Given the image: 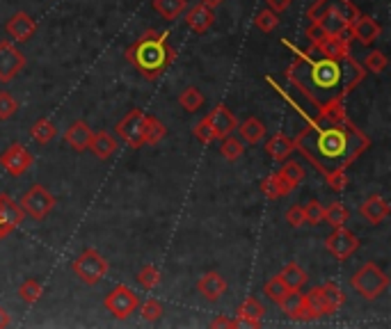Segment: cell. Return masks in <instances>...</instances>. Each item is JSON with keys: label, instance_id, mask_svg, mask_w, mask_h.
<instances>
[{"label": "cell", "instance_id": "43", "mask_svg": "<svg viewBox=\"0 0 391 329\" xmlns=\"http://www.w3.org/2000/svg\"><path fill=\"white\" fill-rule=\"evenodd\" d=\"M19 112V103L10 91H0V122H7Z\"/></svg>", "mask_w": 391, "mask_h": 329}, {"label": "cell", "instance_id": "10", "mask_svg": "<svg viewBox=\"0 0 391 329\" xmlns=\"http://www.w3.org/2000/svg\"><path fill=\"white\" fill-rule=\"evenodd\" d=\"M144 119H147V115L135 108L122 119L120 124H117V135L124 137L131 149H140V146H144Z\"/></svg>", "mask_w": 391, "mask_h": 329}, {"label": "cell", "instance_id": "16", "mask_svg": "<svg viewBox=\"0 0 391 329\" xmlns=\"http://www.w3.org/2000/svg\"><path fill=\"white\" fill-rule=\"evenodd\" d=\"M213 23H215V12L202 3H197L195 7H190L186 12V25L197 34L208 32L213 27Z\"/></svg>", "mask_w": 391, "mask_h": 329}, {"label": "cell", "instance_id": "45", "mask_svg": "<svg viewBox=\"0 0 391 329\" xmlns=\"http://www.w3.org/2000/svg\"><path fill=\"white\" fill-rule=\"evenodd\" d=\"M195 137L202 144H211L213 142V133H211V128H208V122H206V117L202 119V122H199L197 126H195Z\"/></svg>", "mask_w": 391, "mask_h": 329}, {"label": "cell", "instance_id": "32", "mask_svg": "<svg viewBox=\"0 0 391 329\" xmlns=\"http://www.w3.org/2000/svg\"><path fill=\"white\" fill-rule=\"evenodd\" d=\"M305 307L312 311L316 318H323V316H330V311H327V304H325V297H323V288L316 286L312 288L305 295Z\"/></svg>", "mask_w": 391, "mask_h": 329}, {"label": "cell", "instance_id": "29", "mask_svg": "<svg viewBox=\"0 0 391 329\" xmlns=\"http://www.w3.org/2000/svg\"><path fill=\"white\" fill-rule=\"evenodd\" d=\"M151 7L156 9V12L167 18V21H174L181 14L186 12V0H153Z\"/></svg>", "mask_w": 391, "mask_h": 329}, {"label": "cell", "instance_id": "12", "mask_svg": "<svg viewBox=\"0 0 391 329\" xmlns=\"http://www.w3.org/2000/svg\"><path fill=\"white\" fill-rule=\"evenodd\" d=\"M206 122L213 133V140H222V137L231 135L236 131V126H238V119H236V115L226 105H215L206 115Z\"/></svg>", "mask_w": 391, "mask_h": 329}, {"label": "cell", "instance_id": "2", "mask_svg": "<svg viewBox=\"0 0 391 329\" xmlns=\"http://www.w3.org/2000/svg\"><path fill=\"white\" fill-rule=\"evenodd\" d=\"M305 119L307 124L293 144L323 176L345 172L371 146L368 137L345 117L343 105L318 110Z\"/></svg>", "mask_w": 391, "mask_h": 329}, {"label": "cell", "instance_id": "48", "mask_svg": "<svg viewBox=\"0 0 391 329\" xmlns=\"http://www.w3.org/2000/svg\"><path fill=\"white\" fill-rule=\"evenodd\" d=\"M259 188L263 192V197H268V199H279L277 195V183H275V176H268V179H263L259 183Z\"/></svg>", "mask_w": 391, "mask_h": 329}, {"label": "cell", "instance_id": "21", "mask_svg": "<svg viewBox=\"0 0 391 329\" xmlns=\"http://www.w3.org/2000/svg\"><path fill=\"white\" fill-rule=\"evenodd\" d=\"M23 208L19 206V201H14L10 195H0V222L5 226H10L12 231L23 222Z\"/></svg>", "mask_w": 391, "mask_h": 329}, {"label": "cell", "instance_id": "35", "mask_svg": "<svg viewBox=\"0 0 391 329\" xmlns=\"http://www.w3.org/2000/svg\"><path fill=\"white\" fill-rule=\"evenodd\" d=\"M243 151H245V144L241 140H236V137L226 135L220 140V153H222V158H226L229 162L238 160L243 155Z\"/></svg>", "mask_w": 391, "mask_h": 329}, {"label": "cell", "instance_id": "46", "mask_svg": "<svg viewBox=\"0 0 391 329\" xmlns=\"http://www.w3.org/2000/svg\"><path fill=\"white\" fill-rule=\"evenodd\" d=\"M286 222L293 226V228L302 226L305 224V210H302V206H290L286 210Z\"/></svg>", "mask_w": 391, "mask_h": 329}, {"label": "cell", "instance_id": "26", "mask_svg": "<svg viewBox=\"0 0 391 329\" xmlns=\"http://www.w3.org/2000/svg\"><path fill=\"white\" fill-rule=\"evenodd\" d=\"M236 128H238L241 137L248 144H259L263 140V135H266V126H263L257 117H248L243 124H238Z\"/></svg>", "mask_w": 391, "mask_h": 329}, {"label": "cell", "instance_id": "17", "mask_svg": "<svg viewBox=\"0 0 391 329\" xmlns=\"http://www.w3.org/2000/svg\"><path fill=\"white\" fill-rule=\"evenodd\" d=\"M197 290H199V295H202L204 299L217 302L226 292V281H224V277H222L220 272L211 270V272H206V274H202V277H199Z\"/></svg>", "mask_w": 391, "mask_h": 329}, {"label": "cell", "instance_id": "51", "mask_svg": "<svg viewBox=\"0 0 391 329\" xmlns=\"http://www.w3.org/2000/svg\"><path fill=\"white\" fill-rule=\"evenodd\" d=\"M12 325V318H10V314H7V311L0 307V329H5V327H10Z\"/></svg>", "mask_w": 391, "mask_h": 329}, {"label": "cell", "instance_id": "1", "mask_svg": "<svg viewBox=\"0 0 391 329\" xmlns=\"http://www.w3.org/2000/svg\"><path fill=\"white\" fill-rule=\"evenodd\" d=\"M290 49L295 58L286 69V80L305 98V103H309V108L300 110L302 117L318 112V110L343 105L345 96L366 78V69L352 55L327 58L314 46L309 51H297L295 46Z\"/></svg>", "mask_w": 391, "mask_h": 329}, {"label": "cell", "instance_id": "53", "mask_svg": "<svg viewBox=\"0 0 391 329\" xmlns=\"http://www.w3.org/2000/svg\"><path fill=\"white\" fill-rule=\"evenodd\" d=\"M10 233H12V228H10V226H5L3 222H0V240H3L5 236H10Z\"/></svg>", "mask_w": 391, "mask_h": 329}, {"label": "cell", "instance_id": "34", "mask_svg": "<svg viewBox=\"0 0 391 329\" xmlns=\"http://www.w3.org/2000/svg\"><path fill=\"white\" fill-rule=\"evenodd\" d=\"M323 222H327L332 228L334 226H345V222H348V208H345L343 204H330L325 206V213H323Z\"/></svg>", "mask_w": 391, "mask_h": 329}, {"label": "cell", "instance_id": "50", "mask_svg": "<svg viewBox=\"0 0 391 329\" xmlns=\"http://www.w3.org/2000/svg\"><path fill=\"white\" fill-rule=\"evenodd\" d=\"M211 327H229V329H233V320L231 318H215L213 323H211Z\"/></svg>", "mask_w": 391, "mask_h": 329}, {"label": "cell", "instance_id": "28", "mask_svg": "<svg viewBox=\"0 0 391 329\" xmlns=\"http://www.w3.org/2000/svg\"><path fill=\"white\" fill-rule=\"evenodd\" d=\"M263 316H266V307H263L257 297H248V299H245L243 304L238 307V311H236V318L252 320V323H259V325H261Z\"/></svg>", "mask_w": 391, "mask_h": 329}, {"label": "cell", "instance_id": "41", "mask_svg": "<svg viewBox=\"0 0 391 329\" xmlns=\"http://www.w3.org/2000/svg\"><path fill=\"white\" fill-rule=\"evenodd\" d=\"M279 174H281V176H284L288 183H293L295 188H297V183L305 179V169H302V164L295 162V160H288V158H286L284 164H281Z\"/></svg>", "mask_w": 391, "mask_h": 329}, {"label": "cell", "instance_id": "15", "mask_svg": "<svg viewBox=\"0 0 391 329\" xmlns=\"http://www.w3.org/2000/svg\"><path fill=\"white\" fill-rule=\"evenodd\" d=\"M325 12H336V14H343L345 18H350V21H354V18L359 16V9L354 7L350 0H316V3L309 7L307 12V18H314L318 14H325Z\"/></svg>", "mask_w": 391, "mask_h": 329}, {"label": "cell", "instance_id": "23", "mask_svg": "<svg viewBox=\"0 0 391 329\" xmlns=\"http://www.w3.org/2000/svg\"><path fill=\"white\" fill-rule=\"evenodd\" d=\"M266 151L272 155V158L275 160H286L290 153L295 151V144H293V140H290V137H286V135H281V133H277V135H272L270 140H268V144H266Z\"/></svg>", "mask_w": 391, "mask_h": 329}, {"label": "cell", "instance_id": "31", "mask_svg": "<svg viewBox=\"0 0 391 329\" xmlns=\"http://www.w3.org/2000/svg\"><path fill=\"white\" fill-rule=\"evenodd\" d=\"M323 297H325V304H327V311H330V316L336 314L341 307H343V302H345V295H343V290L336 286L334 281H327L323 283Z\"/></svg>", "mask_w": 391, "mask_h": 329}, {"label": "cell", "instance_id": "19", "mask_svg": "<svg viewBox=\"0 0 391 329\" xmlns=\"http://www.w3.org/2000/svg\"><path fill=\"white\" fill-rule=\"evenodd\" d=\"M359 215L366 219L368 224H380L382 219L389 215V204L385 197L380 195H371L364 199V204L359 206Z\"/></svg>", "mask_w": 391, "mask_h": 329}, {"label": "cell", "instance_id": "49", "mask_svg": "<svg viewBox=\"0 0 391 329\" xmlns=\"http://www.w3.org/2000/svg\"><path fill=\"white\" fill-rule=\"evenodd\" d=\"M266 3H268V9H272L275 14H281V12H286V9L290 7L293 0H266Z\"/></svg>", "mask_w": 391, "mask_h": 329}, {"label": "cell", "instance_id": "18", "mask_svg": "<svg viewBox=\"0 0 391 329\" xmlns=\"http://www.w3.org/2000/svg\"><path fill=\"white\" fill-rule=\"evenodd\" d=\"M5 30L10 32L16 41H28L37 32V21H32V16L25 12H16L10 21L5 23Z\"/></svg>", "mask_w": 391, "mask_h": 329}, {"label": "cell", "instance_id": "38", "mask_svg": "<svg viewBox=\"0 0 391 329\" xmlns=\"http://www.w3.org/2000/svg\"><path fill=\"white\" fill-rule=\"evenodd\" d=\"M138 309H140V316L147 320V323H156V320L162 318V304L153 297L144 299L142 304H138Z\"/></svg>", "mask_w": 391, "mask_h": 329}, {"label": "cell", "instance_id": "13", "mask_svg": "<svg viewBox=\"0 0 391 329\" xmlns=\"http://www.w3.org/2000/svg\"><path fill=\"white\" fill-rule=\"evenodd\" d=\"M312 46L327 55V58H343V55H350V37L348 34H316L309 37Z\"/></svg>", "mask_w": 391, "mask_h": 329}, {"label": "cell", "instance_id": "5", "mask_svg": "<svg viewBox=\"0 0 391 329\" xmlns=\"http://www.w3.org/2000/svg\"><path fill=\"white\" fill-rule=\"evenodd\" d=\"M71 272H74L83 283H87V286H96V283L108 274V261L101 252L85 250L76 256L74 263H71Z\"/></svg>", "mask_w": 391, "mask_h": 329}, {"label": "cell", "instance_id": "20", "mask_svg": "<svg viewBox=\"0 0 391 329\" xmlns=\"http://www.w3.org/2000/svg\"><path fill=\"white\" fill-rule=\"evenodd\" d=\"M92 128H89L87 122H74L69 128H67V133H65V142L71 146L74 151L78 153H83L87 151V146H89V140H92Z\"/></svg>", "mask_w": 391, "mask_h": 329}, {"label": "cell", "instance_id": "33", "mask_svg": "<svg viewBox=\"0 0 391 329\" xmlns=\"http://www.w3.org/2000/svg\"><path fill=\"white\" fill-rule=\"evenodd\" d=\"M179 103L186 112H197V110L204 105V94L197 87H186L179 94Z\"/></svg>", "mask_w": 391, "mask_h": 329}, {"label": "cell", "instance_id": "47", "mask_svg": "<svg viewBox=\"0 0 391 329\" xmlns=\"http://www.w3.org/2000/svg\"><path fill=\"white\" fill-rule=\"evenodd\" d=\"M327 186L334 192H341L345 186H348V176H345V172H336V174H330V176H325Z\"/></svg>", "mask_w": 391, "mask_h": 329}, {"label": "cell", "instance_id": "25", "mask_svg": "<svg viewBox=\"0 0 391 329\" xmlns=\"http://www.w3.org/2000/svg\"><path fill=\"white\" fill-rule=\"evenodd\" d=\"M30 135H32V140L37 142V144H51L53 140H56V135H58V126L51 122V119H37L32 126H30Z\"/></svg>", "mask_w": 391, "mask_h": 329}, {"label": "cell", "instance_id": "3", "mask_svg": "<svg viewBox=\"0 0 391 329\" xmlns=\"http://www.w3.org/2000/svg\"><path fill=\"white\" fill-rule=\"evenodd\" d=\"M174 55V49L167 44V32L147 30L129 46L126 60L147 80H156L172 67Z\"/></svg>", "mask_w": 391, "mask_h": 329}, {"label": "cell", "instance_id": "7", "mask_svg": "<svg viewBox=\"0 0 391 329\" xmlns=\"http://www.w3.org/2000/svg\"><path fill=\"white\" fill-rule=\"evenodd\" d=\"M138 304H140V297L135 295V290L124 286V283L113 288L103 299V307L108 309V314H113L117 320L131 318L135 314V309H138Z\"/></svg>", "mask_w": 391, "mask_h": 329}, {"label": "cell", "instance_id": "42", "mask_svg": "<svg viewBox=\"0 0 391 329\" xmlns=\"http://www.w3.org/2000/svg\"><path fill=\"white\" fill-rule=\"evenodd\" d=\"M302 210H305V224H314V226L323 224V213H325V206H323V204H318L316 199L307 201V204L302 206Z\"/></svg>", "mask_w": 391, "mask_h": 329}, {"label": "cell", "instance_id": "11", "mask_svg": "<svg viewBox=\"0 0 391 329\" xmlns=\"http://www.w3.org/2000/svg\"><path fill=\"white\" fill-rule=\"evenodd\" d=\"M25 67L23 53L10 41H0V82H10Z\"/></svg>", "mask_w": 391, "mask_h": 329}, {"label": "cell", "instance_id": "40", "mask_svg": "<svg viewBox=\"0 0 391 329\" xmlns=\"http://www.w3.org/2000/svg\"><path fill=\"white\" fill-rule=\"evenodd\" d=\"M138 281L142 288L153 290L160 283V270L156 268V265H144V268L138 272Z\"/></svg>", "mask_w": 391, "mask_h": 329}, {"label": "cell", "instance_id": "8", "mask_svg": "<svg viewBox=\"0 0 391 329\" xmlns=\"http://www.w3.org/2000/svg\"><path fill=\"white\" fill-rule=\"evenodd\" d=\"M32 162H34L32 153L25 149L23 144H19V142L10 144L3 153H0V167H3L14 179L23 176V174L32 167Z\"/></svg>", "mask_w": 391, "mask_h": 329}, {"label": "cell", "instance_id": "24", "mask_svg": "<svg viewBox=\"0 0 391 329\" xmlns=\"http://www.w3.org/2000/svg\"><path fill=\"white\" fill-rule=\"evenodd\" d=\"M279 279L284 281V286L288 290H300L309 281V274L305 268H300L297 263H288L286 268L279 272Z\"/></svg>", "mask_w": 391, "mask_h": 329}, {"label": "cell", "instance_id": "14", "mask_svg": "<svg viewBox=\"0 0 391 329\" xmlns=\"http://www.w3.org/2000/svg\"><path fill=\"white\" fill-rule=\"evenodd\" d=\"M348 32H350V39H357L361 46H371V44L380 37L382 27H380V23H378L373 16H361V14H359V16L350 23Z\"/></svg>", "mask_w": 391, "mask_h": 329}, {"label": "cell", "instance_id": "4", "mask_svg": "<svg viewBox=\"0 0 391 329\" xmlns=\"http://www.w3.org/2000/svg\"><path fill=\"white\" fill-rule=\"evenodd\" d=\"M350 286L357 290L364 299H378L382 292L389 288V277L378 263H364L361 268L352 274Z\"/></svg>", "mask_w": 391, "mask_h": 329}, {"label": "cell", "instance_id": "36", "mask_svg": "<svg viewBox=\"0 0 391 329\" xmlns=\"http://www.w3.org/2000/svg\"><path fill=\"white\" fill-rule=\"evenodd\" d=\"M387 64H389V60H387L385 53H382V51H371L366 58H364L361 67L366 69V73H382L387 69Z\"/></svg>", "mask_w": 391, "mask_h": 329}, {"label": "cell", "instance_id": "6", "mask_svg": "<svg viewBox=\"0 0 391 329\" xmlns=\"http://www.w3.org/2000/svg\"><path fill=\"white\" fill-rule=\"evenodd\" d=\"M56 204H58V199L44 186H32L28 192H23V197L19 201L23 213H28L32 219H37V222H41V219L56 208Z\"/></svg>", "mask_w": 391, "mask_h": 329}, {"label": "cell", "instance_id": "27", "mask_svg": "<svg viewBox=\"0 0 391 329\" xmlns=\"http://www.w3.org/2000/svg\"><path fill=\"white\" fill-rule=\"evenodd\" d=\"M165 135H167L165 124H162L158 117L147 115V119H144V144L156 146Z\"/></svg>", "mask_w": 391, "mask_h": 329}, {"label": "cell", "instance_id": "9", "mask_svg": "<svg viewBox=\"0 0 391 329\" xmlns=\"http://www.w3.org/2000/svg\"><path fill=\"white\" fill-rule=\"evenodd\" d=\"M325 247L336 261H345L359 250V238L345 226H334V231L325 238Z\"/></svg>", "mask_w": 391, "mask_h": 329}, {"label": "cell", "instance_id": "22", "mask_svg": "<svg viewBox=\"0 0 391 329\" xmlns=\"http://www.w3.org/2000/svg\"><path fill=\"white\" fill-rule=\"evenodd\" d=\"M87 149L92 151L98 160H108L117 151V140L110 133H105V131H94Z\"/></svg>", "mask_w": 391, "mask_h": 329}, {"label": "cell", "instance_id": "30", "mask_svg": "<svg viewBox=\"0 0 391 329\" xmlns=\"http://www.w3.org/2000/svg\"><path fill=\"white\" fill-rule=\"evenodd\" d=\"M279 307L286 314V318L297 320L300 311H302V307H305V295L300 290H288L286 295H284V299L279 302Z\"/></svg>", "mask_w": 391, "mask_h": 329}, {"label": "cell", "instance_id": "39", "mask_svg": "<svg viewBox=\"0 0 391 329\" xmlns=\"http://www.w3.org/2000/svg\"><path fill=\"white\" fill-rule=\"evenodd\" d=\"M254 23H257V27H259V30L261 32H272V30H275V27L279 25V14H275V12H272V9H261V12L257 14V18H254Z\"/></svg>", "mask_w": 391, "mask_h": 329}, {"label": "cell", "instance_id": "44", "mask_svg": "<svg viewBox=\"0 0 391 329\" xmlns=\"http://www.w3.org/2000/svg\"><path fill=\"white\" fill-rule=\"evenodd\" d=\"M263 292H266V295H268L272 302H275V304H279V302L284 299V295L288 292V288L284 286V281H281L279 274H277V277H272V279L266 283V288H263Z\"/></svg>", "mask_w": 391, "mask_h": 329}, {"label": "cell", "instance_id": "52", "mask_svg": "<svg viewBox=\"0 0 391 329\" xmlns=\"http://www.w3.org/2000/svg\"><path fill=\"white\" fill-rule=\"evenodd\" d=\"M199 3L206 5V7H211V9H215V7H220L224 0H199Z\"/></svg>", "mask_w": 391, "mask_h": 329}, {"label": "cell", "instance_id": "37", "mask_svg": "<svg viewBox=\"0 0 391 329\" xmlns=\"http://www.w3.org/2000/svg\"><path fill=\"white\" fill-rule=\"evenodd\" d=\"M19 297L25 304H34L41 297V283L37 279H28L19 286Z\"/></svg>", "mask_w": 391, "mask_h": 329}]
</instances>
